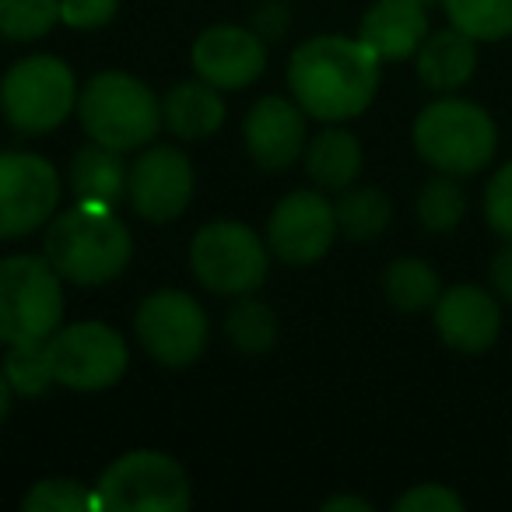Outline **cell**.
I'll return each mask as SVG.
<instances>
[{"label":"cell","instance_id":"7a4b0ae2","mask_svg":"<svg viewBox=\"0 0 512 512\" xmlns=\"http://www.w3.org/2000/svg\"><path fill=\"white\" fill-rule=\"evenodd\" d=\"M43 256L53 271L78 288H99L127 271L134 235L109 204L78 200L71 211H57L43 232Z\"/></svg>","mask_w":512,"mask_h":512},{"label":"cell","instance_id":"4316f807","mask_svg":"<svg viewBox=\"0 0 512 512\" xmlns=\"http://www.w3.org/2000/svg\"><path fill=\"white\" fill-rule=\"evenodd\" d=\"M60 22V0H0V36L8 43H36Z\"/></svg>","mask_w":512,"mask_h":512},{"label":"cell","instance_id":"30bf717a","mask_svg":"<svg viewBox=\"0 0 512 512\" xmlns=\"http://www.w3.org/2000/svg\"><path fill=\"white\" fill-rule=\"evenodd\" d=\"M137 344L165 369H186L207 351L211 320L190 292L158 288L134 313Z\"/></svg>","mask_w":512,"mask_h":512},{"label":"cell","instance_id":"8992f818","mask_svg":"<svg viewBox=\"0 0 512 512\" xmlns=\"http://www.w3.org/2000/svg\"><path fill=\"white\" fill-rule=\"evenodd\" d=\"M64 323V278L46 256H0V344H43Z\"/></svg>","mask_w":512,"mask_h":512},{"label":"cell","instance_id":"2e32d148","mask_svg":"<svg viewBox=\"0 0 512 512\" xmlns=\"http://www.w3.org/2000/svg\"><path fill=\"white\" fill-rule=\"evenodd\" d=\"M432 323L446 348L460 355H484L502 334V306L491 288L460 281L453 288H442L439 302L432 306Z\"/></svg>","mask_w":512,"mask_h":512},{"label":"cell","instance_id":"83f0119b","mask_svg":"<svg viewBox=\"0 0 512 512\" xmlns=\"http://www.w3.org/2000/svg\"><path fill=\"white\" fill-rule=\"evenodd\" d=\"M4 376H8L11 390L18 397H43L53 386V372L46 362V348L43 344H8V355H4Z\"/></svg>","mask_w":512,"mask_h":512},{"label":"cell","instance_id":"d4e9b609","mask_svg":"<svg viewBox=\"0 0 512 512\" xmlns=\"http://www.w3.org/2000/svg\"><path fill=\"white\" fill-rule=\"evenodd\" d=\"M225 337L242 355H267L278 344V313L267 302L242 295L225 316Z\"/></svg>","mask_w":512,"mask_h":512},{"label":"cell","instance_id":"e0dca14e","mask_svg":"<svg viewBox=\"0 0 512 512\" xmlns=\"http://www.w3.org/2000/svg\"><path fill=\"white\" fill-rule=\"evenodd\" d=\"M428 32V8L414 0H376L358 25V39L379 60H411Z\"/></svg>","mask_w":512,"mask_h":512},{"label":"cell","instance_id":"d590c367","mask_svg":"<svg viewBox=\"0 0 512 512\" xmlns=\"http://www.w3.org/2000/svg\"><path fill=\"white\" fill-rule=\"evenodd\" d=\"M11 404H15V390H11L8 376L0 372V421H4L11 414Z\"/></svg>","mask_w":512,"mask_h":512},{"label":"cell","instance_id":"e575fe53","mask_svg":"<svg viewBox=\"0 0 512 512\" xmlns=\"http://www.w3.org/2000/svg\"><path fill=\"white\" fill-rule=\"evenodd\" d=\"M323 512H372V502L362 495H330L323 502Z\"/></svg>","mask_w":512,"mask_h":512},{"label":"cell","instance_id":"5b68a950","mask_svg":"<svg viewBox=\"0 0 512 512\" xmlns=\"http://www.w3.org/2000/svg\"><path fill=\"white\" fill-rule=\"evenodd\" d=\"M78 78L71 64L53 53H32L8 67L0 78V116L25 137L53 134L78 113Z\"/></svg>","mask_w":512,"mask_h":512},{"label":"cell","instance_id":"52a82bcc","mask_svg":"<svg viewBox=\"0 0 512 512\" xmlns=\"http://www.w3.org/2000/svg\"><path fill=\"white\" fill-rule=\"evenodd\" d=\"M92 491L95 512H186L193 502L183 463L162 449H130L116 456Z\"/></svg>","mask_w":512,"mask_h":512},{"label":"cell","instance_id":"ac0fdd59","mask_svg":"<svg viewBox=\"0 0 512 512\" xmlns=\"http://www.w3.org/2000/svg\"><path fill=\"white\" fill-rule=\"evenodd\" d=\"M414 71H418V81L428 92H460L477 71V39L460 32L456 25L428 32L425 43L414 53Z\"/></svg>","mask_w":512,"mask_h":512},{"label":"cell","instance_id":"277c9868","mask_svg":"<svg viewBox=\"0 0 512 512\" xmlns=\"http://www.w3.org/2000/svg\"><path fill=\"white\" fill-rule=\"evenodd\" d=\"M78 120L88 141L113 151H137L162 134V99L127 71H102L81 85Z\"/></svg>","mask_w":512,"mask_h":512},{"label":"cell","instance_id":"ba28073f","mask_svg":"<svg viewBox=\"0 0 512 512\" xmlns=\"http://www.w3.org/2000/svg\"><path fill=\"white\" fill-rule=\"evenodd\" d=\"M271 246L242 221H207L190 242V274L200 288L225 299H242L264 288Z\"/></svg>","mask_w":512,"mask_h":512},{"label":"cell","instance_id":"1f68e13d","mask_svg":"<svg viewBox=\"0 0 512 512\" xmlns=\"http://www.w3.org/2000/svg\"><path fill=\"white\" fill-rule=\"evenodd\" d=\"M116 11H120V0H60V22L81 32L109 25Z\"/></svg>","mask_w":512,"mask_h":512},{"label":"cell","instance_id":"f1b7e54d","mask_svg":"<svg viewBox=\"0 0 512 512\" xmlns=\"http://www.w3.org/2000/svg\"><path fill=\"white\" fill-rule=\"evenodd\" d=\"M25 512H95V491L74 477H43L22 498Z\"/></svg>","mask_w":512,"mask_h":512},{"label":"cell","instance_id":"f546056e","mask_svg":"<svg viewBox=\"0 0 512 512\" xmlns=\"http://www.w3.org/2000/svg\"><path fill=\"white\" fill-rule=\"evenodd\" d=\"M484 221L502 242H512V162H505L484 186Z\"/></svg>","mask_w":512,"mask_h":512},{"label":"cell","instance_id":"cb8c5ba5","mask_svg":"<svg viewBox=\"0 0 512 512\" xmlns=\"http://www.w3.org/2000/svg\"><path fill=\"white\" fill-rule=\"evenodd\" d=\"M414 214H418L421 228L432 235H446L467 214V193L460 186V176L449 172H435L421 183L418 200H414Z\"/></svg>","mask_w":512,"mask_h":512},{"label":"cell","instance_id":"8fae6325","mask_svg":"<svg viewBox=\"0 0 512 512\" xmlns=\"http://www.w3.org/2000/svg\"><path fill=\"white\" fill-rule=\"evenodd\" d=\"M60 207V172L36 151H0V239L50 225Z\"/></svg>","mask_w":512,"mask_h":512},{"label":"cell","instance_id":"ffe728a7","mask_svg":"<svg viewBox=\"0 0 512 512\" xmlns=\"http://www.w3.org/2000/svg\"><path fill=\"white\" fill-rule=\"evenodd\" d=\"M306 172L316 183V190L341 193L358 179L365 165L362 141L341 123H323V130L306 144Z\"/></svg>","mask_w":512,"mask_h":512},{"label":"cell","instance_id":"8d00e7d4","mask_svg":"<svg viewBox=\"0 0 512 512\" xmlns=\"http://www.w3.org/2000/svg\"><path fill=\"white\" fill-rule=\"evenodd\" d=\"M414 4H421V8H432V4H439V0H414Z\"/></svg>","mask_w":512,"mask_h":512},{"label":"cell","instance_id":"5bb4252c","mask_svg":"<svg viewBox=\"0 0 512 512\" xmlns=\"http://www.w3.org/2000/svg\"><path fill=\"white\" fill-rule=\"evenodd\" d=\"M190 64L218 92H242L267 71V43L249 25H211L193 39Z\"/></svg>","mask_w":512,"mask_h":512},{"label":"cell","instance_id":"d6986e66","mask_svg":"<svg viewBox=\"0 0 512 512\" xmlns=\"http://www.w3.org/2000/svg\"><path fill=\"white\" fill-rule=\"evenodd\" d=\"M228 116V106L221 92L207 81H179L169 88L162 99V120L165 130L179 141H204V137L218 134L221 123Z\"/></svg>","mask_w":512,"mask_h":512},{"label":"cell","instance_id":"484cf974","mask_svg":"<svg viewBox=\"0 0 512 512\" xmlns=\"http://www.w3.org/2000/svg\"><path fill=\"white\" fill-rule=\"evenodd\" d=\"M449 25L477 43H502L512 36V0H439Z\"/></svg>","mask_w":512,"mask_h":512},{"label":"cell","instance_id":"4dcf8cb0","mask_svg":"<svg viewBox=\"0 0 512 512\" xmlns=\"http://www.w3.org/2000/svg\"><path fill=\"white\" fill-rule=\"evenodd\" d=\"M397 512H463V498L456 495L449 484L439 481H425L407 488L404 495L393 502Z\"/></svg>","mask_w":512,"mask_h":512},{"label":"cell","instance_id":"9c48e42d","mask_svg":"<svg viewBox=\"0 0 512 512\" xmlns=\"http://www.w3.org/2000/svg\"><path fill=\"white\" fill-rule=\"evenodd\" d=\"M53 383L78 393L109 390L123 379L130 365V348L120 330L99 320H81L57 327L43 341Z\"/></svg>","mask_w":512,"mask_h":512},{"label":"cell","instance_id":"836d02e7","mask_svg":"<svg viewBox=\"0 0 512 512\" xmlns=\"http://www.w3.org/2000/svg\"><path fill=\"white\" fill-rule=\"evenodd\" d=\"M488 281H491V292L498 295V302L512 306V242H505V246L491 256Z\"/></svg>","mask_w":512,"mask_h":512},{"label":"cell","instance_id":"6da1fadb","mask_svg":"<svg viewBox=\"0 0 512 512\" xmlns=\"http://www.w3.org/2000/svg\"><path fill=\"white\" fill-rule=\"evenodd\" d=\"M383 60L351 36H313L288 60V92L309 120L348 123L372 106Z\"/></svg>","mask_w":512,"mask_h":512},{"label":"cell","instance_id":"7c38bea8","mask_svg":"<svg viewBox=\"0 0 512 512\" xmlns=\"http://www.w3.org/2000/svg\"><path fill=\"white\" fill-rule=\"evenodd\" d=\"M334 204L323 197V190H292L278 200V207L267 218V246L288 267H313L334 249L337 239Z\"/></svg>","mask_w":512,"mask_h":512},{"label":"cell","instance_id":"9a60e30c","mask_svg":"<svg viewBox=\"0 0 512 512\" xmlns=\"http://www.w3.org/2000/svg\"><path fill=\"white\" fill-rule=\"evenodd\" d=\"M242 141L260 169L285 172L306 155L309 144V116L288 95H264L249 106L242 120Z\"/></svg>","mask_w":512,"mask_h":512},{"label":"cell","instance_id":"3957f363","mask_svg":"<svg viewBox=\"0 0 512 512\" xmlns=\"http://www.w3.org/2000/svg\"><path fill=\"white\" fill-rule=\"evenodd\" d=\"M411 141L428 169L463 179L491 165L498 151V127L484 106L460 95H442L418 113Z\"/></svg>","mask_w":512,"mask_h":512},{"label":"cell","instance_id":"4fadbf2b","mask_svg":"<svg viewBox=\"0 0 512 512\" xmlns=\"http://www.w3.org/2000/svg\"><path fill=\"white\" fill-rule=\"evenodd\" d=\"M193 186H197V172H193V162L183 148L148 144L130 165L127 200L137 218L151 221V225H165L190 207Z\"/></svg>","mask_w":512,"mask_h":512},{"label":"cell","instance_id":"603a6c76","mask_svg":"<svg viewBox=\"0 0 512 512\" xmlns=\"http://www.w3.org/2000/svg\"><path fill=\"white\" fill-rule=\"evenodd\" d=\"M337 232L351 242H376L393 221V200L379 186H348L334 204Z\"/></svg>","mask_w":512,"mask_h":512},{"label":"cell","instance_id":"7402d4cb","mask_svg":"<svg viewBox=\"0 0 512 512\" xmlns=\"http://www.w3.org/2000/svg\"><path fill=\"white\" fill-rule=\"evenodd\" d=\"M383 295L393 309L400 313H425L439 302L442 295V278L432 264L418 260V256H400L379 278Z\"/></svg>","mask_w":512,"mask_h":512},{"label":"cell","instance_id":"44dd1931","mask_svg":"<svg viewBox=\"0 0 512 512\" xmlns=\"http://www.w3.org/2000/svg\"><path fill=\"white\" fill-rule=\"evenodd\" d=\"M130 165L123 162V151H113L106 144H85L74 151L67 183L78 200H95V204H120L127 197Z\"/></svg>","mask_w":512,"mask_h":512},{"label":"cell","instance_id":"d6a6232c","mask_svg":"<svg viewBox=\"0 0 512 512\" xmlns=\"http://www.w3.org/2000/svg\"><path fill=\"white\" fill-rule=\"evenodd\" d=\"M249 29L264 39L267 46L281 43L288 36V29H292V11L281 0H264V4H256L253 18H249Z\"/></svg>","mask_w":512,"mask_h":512}]
</instances>
